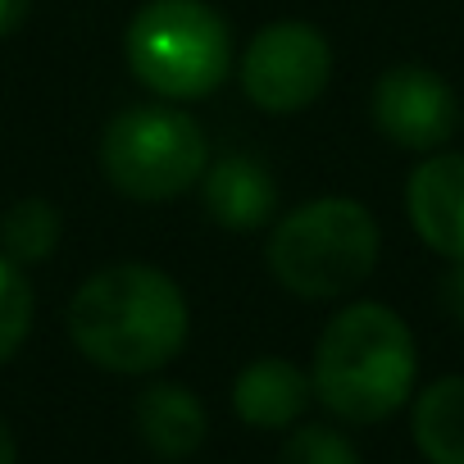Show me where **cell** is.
<instances>
[{"instance_id":"cell-1","label":"cell","mask_w":464,"mask_h":464,"mask_svg":"<svg viewBox=\"0 0 464 464\" xmlns=\"http://www.w3.org/2000/svg\"><path fill=\"white\" fill-rule=\"evenodd\" d=\"M191 310L155 265H110L69 301L73 346L110 373H155L187 346Z\"/></svg>"},{"instance_id":"cell-2","label":"cell","mask_w":464,"mask_h":464,"mask_svg":"<svg viewBox=\"0 0 464 464\" xmlns=\"http://www.w3.org/2000/svg\"><path fill=\"white\" fill-rule=\"evenodd\" d=\"M419 373V346L410 324L382 301H355L328 319L314 346V396L346 423L392 419Z\"/></svg>"},{"instance_id":"cell-3","label":"cell","mask_w":464,"mask_h":464,"mask_svg":"<svg viewBox=\"0 0 464 464\" xmlns=\"http://www.w3.org/2000/svg\"><path fill=\"white\" fill-rule=\"evenodd\" d=\"M382 251V232L369 205L351 196H319L283 214L269 232V274L301 301H337L355 292Z\"/></svg>"},{"instance_id":"cell-4","label":"cell","mask_w":464,"mask_h":464,"mask_svg":"<svg viewBox=\"0 0 464 464\" xmlns=\"http://www.w3.org/2000/svg\"><path fill=\"white\" fill-rule=\"evenodd\" d=\"M123 55L160 101H205L232 73V33L205 0H146L128 24Z\"/></svg>"},{"instance_id":"cell-5","label":"cell","mask_w":464,"mask_h":464,"mask_svg":"<svg viewBox=\"0 0 464 464\" xmlns=\"http://www.w3.org/2000/svg\"><path fill=\"white\" fill-rule=\"evenodd\" d=\"M209 169L205 128L173 101L128 105L101 132V173L114 191L141 205L178 200Z\"/></svg>"},{"instance_id":"cell-6","label":"cell","mask_w":464,"mask_h":464,"mask_svg":"<svg viewBox=\"0 0 464 464\" xmlns=\"http://www.w3.org/2000/svg\"><path fill=\"white\" fill-rule=\"evenodd\" d=\"M242 92L265 114H301L333 82V46L314 24L278 19L260 28L237 64Z\"/></svg>"},{"instance_id":"cell-7","label":"cell","mask_w":464,"mask_h":464,"mask_svg":"<svg viewBox=\"0 0 464 464\" xmlns=\"http://www.w3.org/2000/svg\"><path fill=\"white\" fill-rule=\"evenodd\" d=\"M369 114H373V128L392 146L414 150V155L441 150L459 128V101L450 82L432 73L428 64H392L373 82Z\"/></svg>"},{"instance_id":"cell-8","label":"cell","mask_w":464,"mask_h":464,"mask_svg":"<svg viewBox=\"0 0 464 464\" xmlns=\"http://www.w3.org/2000/svg\"><path fill=\"white\" fill-rule=\"evenodd\" d=\"M405 214L419 242L441 260H464V155L432 150L405 182Z\"/></svg>"},{"instance_id":"cell-9","label":"cell","mask_w":464,"mask_h":464,"mask_svg":"<svg viewBox=\"0 0 464 464\" xmlns=\"http://www.w3.org/2000/svg\"><path fill=\"white\" fill-rule=\"evenodd\" d=\"M200 205L227 232H260L278 218V182L251 155H218L200 178Z\"/></svg>"},{"instance_id":"cell-10","label":"cell","mask_w":464,"mask_h":464,"mask_svg":"<svg viewBox=\"0 0 464 464\" xmlns=\"http://www.w3.org/2000/svg\"><path fill=\"white\" fill-rule=\"evenodd\" d=\"M314 401V382L283 355L251 360L232 382V410L251 428H292Z\"/></svg>"},{"instance_id":"cell-11","label":"cell","mask_w":464,"mask_h":464,"mask_svg":"<svg viewBox=\"0 0 464 464\" xmlns=\"http://www.w3.org/2000/svg\"><path fill=\"white\" fill-rule=\"evenodd\" d=\"M205 432H209V419H205V405L191 387L155 382L137 396V437L146 441L150 455L187 459L200 450Z\"/></svg>"},{"instance_id":"cell-12","label":"cell","mask_w":464,"mask_h":464,"mask_svg":"<svg viewBox=\"0 0 464 464\" xmlns=\"http://www.w3.org/2000/svg\"><path fill=\"white\" fill-rule=\"evenodd\" d=\"M414 446L428 464H464V378H437L419 392L414 414Z\"/></svg>"},{"instance_id":"cell-13","label":"cell","mask_w":464,"mask_h":464,"mask_svg":"<svg viewBox=\"0 0 464 464\" xmlns=\"http://www.w3.org/2000/svg\"><path fill=\"white\" fill-rule=\"evenodd\" d=\"M64 242V214L46 196H24L0 214V256L14 265H46Z\"/></svg>"},{"instance_id":"cell-14","label":"cell","mask_w":464,"mask_h":464,"mask_svg":"<svg viewBox=\"0 0 464 464\" xmlns=\"http://www.w3.org/2000/svg\"><path fill=\"white\" fill-rule=\"evenodd\" d=\"M33 314H37V296L28 287L24 265H14L10 256H0V364L14 360L19 346L28 342Z\"/></svg>"},{"instance_id":"cell-15","label":"cell","mask_w":464,"mask_h":464,"mask_svg":"<svg viewBox=\"0 0 464 464\" xmlns=\"http://www.w3.org/2000/svg\"><path fill=\"white\" fill-rule=\"evenodd\" d=\"M278 464H360V455H355V446H351L337 428L305 423V428H296V432L283 441Z\"/></svg>"},{"instance_id":"cell-16","label":"cell","mask_w":464,"mask_h":464,"mask_svg":"<svg viewBox=\"0 0 464 464\" xmlns=\"http://www.w3.org/2000/svg\"><path fill=\"white\" fill-rule=\"evenodd\" d=\"M437 301H441V310L464 328V260H450V269H446L441 283H437Z\"/></svg>"},{"instance_id":"cell-17","label":"cell","mask_w":464,"mask_h":464,"mask_svg":"<svg viewBox=\"0 0 464 464\" xmlns=\"http://www.w3.org/2000/svg\"><path fill=\"white\" fill-rule=\"evenodd\" d=\"M28 14H33V0H0V42L14 37L28 24Z\"/></svg>"},{"instance_id":"cell-18","label":"cell","mask_w":464,"mask_h":464,"mask_svg":"<svg viewBox=\"0 0 464 464\" xmlns=\"http://www.w3.org/2000/svg\"><path fill=\"white\" fill-rule=\"evenodd\" d=\"M0 464H19V446H14V432L5 419H0Z\"/></svg>"},{"instance_id":"cell-19","label":"cell","mask_w":464,"mask_h":464,"mask_svg":"<svg viewBox=\"0 0 464 464\" xmlns=\"http://www.w3.org/2000/svg\"><path fill=\"white\" fill-rule=\"evenodd\" d=\"M459 119H464V114H459Z\"/></svg>"}]
</instances>
